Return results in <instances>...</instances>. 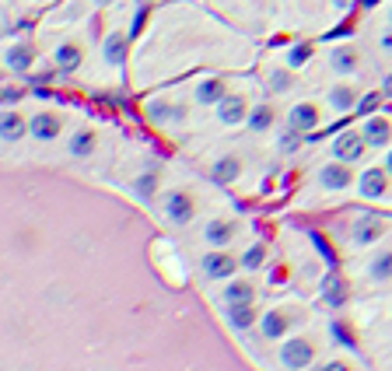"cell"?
<instances>
[{
    "mask_svg": "<svg viewBox=\"0 0 392 371\" xmlns=\"http://www.w3.org/2000/svg\"><path fill=\"white\" fill-rule=\"evenodd\" d=\"M214 112H217V123H221V126H238V123H245V116H249V102H245V95L228 92V95L214 106Z\"/></svg>",
    "mask_w": 392,
    "mask_h": 371,
    "instance_id": "obj_8",
    "label": "cell"
},
{
    "mask_svg": "<svg viewBox=\"0 0 392 371\" xmlns=\"http://www.w3.org/2000/svg\"><path fill=\"white\" fill-rule=\"evenodd\" d=\"M378 102H382V95H378V92H371V95H364V99H357V109H361V112H371V109H375Z\"/></svg>",
    "mask_w": 392,
    "mask_h": 371,
    "instance_id": "obj_34",
    "label": "cell"
},
{
    "mask_svg": "<svg viewBox=\"0 0 392 371\" xmlns=\"http://www.w3.org/2000/svg\"><path fill=\"white\" fill-rule=\"evenodd\" d=\"M329 4H333L336 11H350V8H357V0H329Z\"/></svg>",
    "mask_w": 392,
    "mask_h": 371,
    "instance_id": "obj_35",
    "label": "cell"
},
{
    "mask_svg": "<svg viewBox=\"0 0 392 371\" xmlns=\"http://www.w3.org/2000/svg\"><path fill=\"white\" fill-rule=\"evenodd\" d=\"M273 119H277V112H273V106H256V109H249V116H245V126L252 130V133H266V130H273Z\"/></svg>",
    "mask_w": 392,
    "mask_h": 371,
    "instance_id": "obj_25",
    "label": "cell"
},
{
    "mask_svg": "<svg viewBox=\"0 0 392 371\" xmlns=\"http://www.w3.org/2000/svg\"><path fill=\"white\" fill-rule=\"evenodd\" d=\"M357 88L354 85H347V81H340V85H333L329 92H326V102H329V109L333 112H354L357 109Z\"/></svg>",
    "mask_w": 392,
    "mask_h": 371,
    "instance_id": "obj_19",
    "label": "cell"
},
{
    "mask_svg": "<svg viewBox=\"0 0 392 371\" xmlns=\"http://www.w3.org/2000/svg\"><path fill=\"white\" fill-rule=\"evenodd\" d=\"M357 4H361V8H375V4H378V0H357Z\"/></svg>",
    "mask_w": 392,
    "mask_h": 371,
    "instance_id": "obj_39",
    "label": "cell"
},
{
    "mask_svg": "<svg viewBox=\"0 0 392 371\" xmlns=\"http://www.w3.org/2000/svg\"><path fill=\"white\" fill-rule=\"evenodd\" d=\"M29 137V116H22L18 109H4L0 112V140L4 144H18Z\"/></svg>",
    "mask_w": 392,
    "mask_h": 371,
    "instance_id": "obj_11",
    "label": "cell"
},
{
    "mask_svg": "<svg viewBox=\"0 0 392 371\" xmlns=\"http://www.w3.org/2000/svg\"><path fill=\"white\" fill-rule=\"evenodd\" d=\"M137 4H147V0H137Z\"/></svg>",
    "mask_w": 392,
    "mask_h": 371,
    "instance_id": "obj_42",
    "label": "cell"
},
{
    "mask_svg": "<svg viewBox=\"0 0 392 371\" xmlns=\"http://www.w3.org/2000/svg\"><path fill=\"white\" fill-rule=\"evenodd\" d=\"M361 133H364L368 147H389L392 144V123L385 116H368L364 126H361Z\"/></svg>",
    "mask_w": 392,
    "mask_h": 371,
    "instance_id": "obj_17",
    "label": "cell"
},
{
    "mask_svg": "<svg viewBox=\"0 0 392 371\" xmlns=\"http://www.w3.org/2000/svg\"><path fill=\"white\" fill-rule=\"evenodd\" d=\"M158 182H161L158 168H147V172L133 175V193L144 196V200H154V196H158Z\"/></svg>",
    "mask_w": 392,
    "mask_h": 371,
    "instance_id": "obj_27",
    "label": "cell"
},
{
    "mask_svg": "<svg viewBox=\"0 0 392 371\" xmlns=\"http://www.w3.org/2000/svg\"><path fill=\"white\" fill-rule=\"evenodd\" d=\"M389 29H392V8H389Z\"/></svg>",
    "mask_w": 392,
    "mask_h": 371,
    "instance_id": "obj_41",
    "label": "cell"
},
{
    "mask_svg": "<svg viewBox=\"0 0 392 371\" xmlns=\"http://www.w3.org/2000/svg\"><path fill=\"white\" fill-rule=\"evenodd\" d=\"M280 364L291 368V371H301V368H312L315 364V343L308 336H284L280 343Z\"/></svg>",
    "mask_w": 392,
    "mask_h": 371,
    "instance_id": "obj_2",
    "label": "cell"
},
{
    "mask_svg": "<svg viewBox=\"0 0 392 371\" xmlns=\"http://www.w3.org/2000/svg\"><path fill=\"white\" fill-rule=\"evenodd\" d=\"M151 119H158V123H179L182 116H186V109L182 106H168V102H151Z\"/></svg>",
    "mask_w": 392,
    "mask_h": 371,
    "instance_id": "obj_29",
    "label": "cell"
},
{
    "mask_svg": "<svg viewBox=\"0 0 392 371\" xmlns=\"http://www.w3.org/2000/svg\"><path fill=\"white\" fill-rule=\"evenodd\" d=\"M364 154H368V140H364L361 130H343V133L333 140V158H336V161L354 165V161H361Z\"/></svg>",
    "mask_w": 392,
    "mask_h": 371,
    "instance_id": "obj_6",
    "label": "cell"
},
{
    "mask_svg": "<svg viewBox=\"0 0 392 371\" xmlns=\"http://www.w3.org/2000/svg\"><path fill=\"white\" fill-rule=\"evenodd\" d=\"M235 231H238V224L235 221H224V217H210L207 224H203V242L210 245V249H224L231 238H235Z\"/></svg>",
    "mask_w": 392,
    "mask_h": 371,
    "instance_id": "obj_15",
    "label": "cell"
},
{
    "mask_svg": "<svg viewBox=\"0 0 392 371\" xmlns=\"http://www.w3.org/2000/svg\"><path fill=\"white\" fill-rule=\"evenodd\" d=\"M385 238V221L382 217H375V214H361L357 221H354V228H350V242L354 245H375V242H382Z\"/></svg>",
    "mask_w": 392,
    "mask_h": 371,
    "instance_id": "obj_7",
    "label": "cell"
},
{
    "mask_svg": "<svg viewBox=\"0 0 392 371\" xmlns=\"http://www.w3.org/2000/svg\"><path fill=\"white\" fill-rule=\"evenodd\" d=\"M389 172L385 168H364L361 175H357V193L364 196V200H382L385 193H389Z\"/></svg>",
    "mask_w": 392,
    "mask_h": 371,
    "instance_id": "obj_10",
    "label": "cell"
},
{
    "mask_svg": "<svg viewBox=\"0 0 392 371\" xmlns=\"http://www.w3.org/2000/svg\"><path fill=\"white\" fill-rule=\"evenodd\" d=\"M329 67H333L340 78H350V74L361 67V53H357L354 46H336V50L329 53Z\"/></svg>",
    "mask_w": 392,
    "mask_h": 371,
    "instance_id": "obj_21",
    "label": "cell"
},
{
    "mask_svg": "<svg viewBox=\"0 0 392 371\" xmlns=\"http://www.w3.org/2000/svg\"><path fill=\"white\" fill-rule=\"evenodd\" d=\"M322 298H326L329 305H343V301H347V284H343L336 273H329V277L322 280Z\"/></svg>",
    "mask_w": 392,
    "mask_h": 371,
    "instance_id": "obj_30",
    "label": "cell"
},
{
    "mask_svg": "<svg viewBox=\"0 0 392 371\" xmlns=\"http://www.w3.org/2000/svg\"><path fill=\"white\" fill-rule=\"evenodd\" d=\"M378 46H382V50H385V53L392 57V29H389V32H385V36L378 39Z\"/></svg>",
    "mask_w": 392,
    "mask_h": 371,
    "instance_id": "obj_36",
    "label": "cell"
},
{
    "mask_svg": "<svg viewBox=\"0 0 392 371\" xmlns=\"http://www.w3.org/2000/svg\"><path fill=\"white\" fill-rule=\"evenodd\" d=\"M256 298V287L249 280H238V277H228V287L221 291V301L224 305H238V301H252Z\"/></svg>",
    "mask_w": 392,
    "mask_h": 371,
    "instance_id": "obj_24",
    "label": "cell"
},
{
    "mask_svg": "<svg viewBox=\"0 0 392 371\" xmlns=\"http://www.w3.org/2000/svg\"><path fill=\"white\" fill-rule=\"evenodd\" d=\"M224 322H228V329H235V333H249V329L259 322V315H256L252 301H238V305H224Z\"/></svg>",
    "mask_w": 392,
    "mask_h": 371,
    "instance_id": "obj_13",
    "label": "cell"
},
{
    "mask_svg": "<svg viewBox=\"0 0 392 371\" xmlns=\"http://www.w3.org/2000/svg\"><path fill=\"white\" fill-rule=\"evenodd\" d=\"M235 270H238V259L228 256L224 249H210L200 256V273L207 280H228V277H235Z\"/></svg>",
    "mask_w": 392,
    "mask_h": 371,
    "instance_id": "obj_4",
    "label": "cell"
},
{
    "mask_svg": "<svg viewBox=\"0 0 392 371\" xmlns=\"http://www.w3.org/2000/svg\"><path fill=\"white\" fill-rule=\"evenodd\" d=\"M270 88H273V92H287V88H291V67H287V71H273V74H270Z\"/></svg>",
    "mask_w": 392,
    "mask_h": 371,
    "instance_id": "obj_33",
    "label": "cell"
},
{
    "mask_svg": "<svg viewBox=\"0 0 392 371\" xmlns=\"http://www.w3.org/2000/svg\"><path fill=\"white\" fill-rule=\"evenodd\" d=\"M315 182H319V189H326V193H343V189H350V186L357 182V175H354V168H350L347 161H336V158H333L329 165L319 168Z\"/></svg>",
    "mask_w": 392,
    "mask_h": 371,
    "instance_id": "obj_3",
    "label": "cell"
},
{
    "mask_svg": "<svg viewBox=\"0 0 392 371\" xmlns=\"http://www.w3.org/2000/svg\"><path fill=\"white\" fill-rule=\"evenodd\" d=\"M256 326H259V336H263V340L277 343V340H284V336L291 333V326H294V312H287V308H270V312L259 315Z\"/></svg>",
    "mask_w": 392,
    "mask_h": 371,
    "instance_id": "obj_5",
    "label": "cell"
},
{
    "mask_svg": "<svg viewBox=\"0 0 392 371\" xmlns=\"http://www.w3.org/2000/svg\"><path fill=\"white\" fill-rule=\"evenodd\" d=\"M224 95H228V88H224V81H221V78H203V81L196 85V92H193V102H196V106L214 109Z\"/></svg>",
    "mask_w": 392,
    "mask_h": 371,
    "instance_id": "obj_20",
    "label": "cell"
},
{
    "mask_svg": "<svg viewBox=\"0 0 392 371\" xmlns=\"http://www.w3.org/2000/svg\"><path fill=\"white\" fill-rule=\"evenodd\" d=\"M319 106H312V102H298V106H291V112H287V126L291 130H298V133H312L315 126H319Z\"/></svg>",
    "mask_w": 392,
    "mask_h": 371,
    "instance_id": "obj_14",
    "label": "cell"
},
{
    "mask_svg": "<svg viewBox=\"0 0 392 371\" xmlns=\"http://www.w3.org/2000/svg\"><path fill=\"white\" fill-rule=\"evenodd\" d=\"M308 60H312V46H308V43H298V46H291V50H287V67H291V71L305 67Z\"/></svg>",
    "mask_w": 392,
    "mask_h": 371,
    "instance_id": "obj_31",
    "label": "cell"
},
{
    "mask_svg": "<svg viewBox=\"0 0 392 371\" xmlns=\"http://www.w3.org/2000/svg\"><path fill=\"white\" fill-rule=\"evenodd\" d=\"M60 133H64V119L57 112H36L29 119V137L39 140V144H53Z\"/></svg>",
    "mask_w": 392,
    "mask_h": 371,
    "instance_id": "obj_9",
    "label": "cell"
},
{
    "mask_svg": "<svg viewBox=\"0 0 392 371\" xmlns=\"http://www.w3.org/2000/svg\"><path fill=\"white\" fill-rule=\"evenodd\" d=\"M158 207H161L165 221L175 224V228H186V224L196 217V196H193L189 189H165V193L158 196Z\"/></svg>",
    "mask_w": 392,
    "mask_h": 371,
    "instance_id": "obj_1",
    "label": "cell"
},
{
    "mask_svg": "<svg viewBox=\"0 0 392 371\" xmlns=\"http://www.w3.org/2000/svg\"><path fill=\"white\" fill-rule=\"evenodd\" d=\"M382 95L392 99V74H385V81H382Z\"/></svg>",
    "mask_w": 392,
    "mask_h": 371,
    "instance_id": "obj_37",
    "label": "cell"
},
{
    "mask_svg": "<svg viewBox=\"0 0 392 371\" xmlns=\"http://www.w3.org/2000/svg\"><path fill=\"white\" fill-rule=\"evenodd\" d=\"M95 4H99V8H109V4H112V0H95Z\"/></svg>",
    "mask_w": 392,
    "mask_h": 371,
    "instance_id": "obj_40",
    "label": "cell"
},
{
    "mask_svg": "<svg viewBox=\"0 0 392 371\" xmlns=\"http://www.w3.org/2000/svg\"><path fill=\"white\" fill-rule=\"evenodd\" d=\"M214 179L217 182H235L238 175H242V158H235V154H224V158H217L214 161Z\"/></svg>",
    "mask_w": 392,
    "mask_h": 371,
    "instance_id": "obj_26",
    "label": "cell"
},
{
    "mask_svg": "<svg viewBox=\"0 0 392 371\" xmlns=\"http://www.w3.org/2000/svg\"><path fill=\"white\" fill-rule=\"evenodd\" d=\"M238 266L245 270V273H256V270H263L266 266V245L263 242H252L242 256H238Z\"/></svg>",
    "mask_w": 392,
    "mask_h": 371,
    "instance_id": "obj_28",
    "label": "cell"
},
{
    "mask_svg": "<svg viewBox=\"0 0 392 371\" xmlns=\"http://www.w3.org/2000/svg\"><path fill=\"white\" fill-rule=\"evenodd\" d=\"M95 147H99V133H95V130H88V126H81V130H74V133L67 137V154H71V158H78V161L92 158V154H95Z\"/></svg>",
    "mask_w": 392,
    "mask_h": 371,
    "instance_id": "obj_16",
    "label": "cell"
},
{
    "mask_svg": "<svg viewBox=\"0 0 392 371\" xmlns=\"http://www.w3.org/2000/svg\"><path fill=\"white\" fill-rule=\"evenodd\" d=\"M126 57H130V36H126V32H109V36L102 39V64L123 67Z\"/></svg>",
    "mask_w": 392,
    "mask_h": 371,
    "instance_id": "obj_12",
    "label": "cell"
},
{
    "mask_svg": "<svg viewBox=\"0 0 392 371\" xmlns=\"http://www.w3.org/2000/svg\"><path fill=\"white\" fill-rule=\"evenodd\" d=\"M368 277L375 284H389L392 280V249H378L371 259H368Z\"/></svg>",
    "mask_w": 392,
    "mask_h": 371,
    "instance_id": "obj_22",
    "label": "cell"
},
{
    "mask_svg": "<svg viewBox=\"0 0 392 371\" xmlns=\"http://www.w3.org/2000/svg\"><path fill=\"white\" fill-rule=\"evenodd\" d=\"M301 137H305V133H298V130H291V126H287V130H284V137H280V144H277V147H280V151H284V154H291V151H298V144H301Z\"/></svg>",
    "mask_w": 392,
    "mask_h": 371,
    "instance_id": "obj_32",
    "label": "cell"
},
{
    "mask_svg": "<svg viewBox=\"0 0 392 371\" xmlns=\"http://www.w3.org/2000/svg\"><path fill=\"white\" fill-rule=\"evenodd\" d=\"M4 64H8L15 74H25V71L36 64V50H32L29 43H18V46H11V50L4 53Z\"/></svg>",
    "mask_w": 392,
    "mask_h": 371,
    "instance_id": "obj_23",
    "label": "cell"
},
{
    "mask_svg": "<svg viewBox=\"0 0 392 371\" xmlns=\"http://www.w3.org/2000/svg\"><path fill=\"white\" fill-rule=\"evenodd\" d=\"M53 64H57L60 74H78L81 64H85V46H78V43H64V46H57Z\"/></svg>",
    "mask_w": 392,
    "mask_h": 371,
    "instance_id": "obj_18",
    "label": "cell"
},
{
    "mask_svg": "<svg viewBox=\"0 0 392 371\" xmlns=\"http://www.w3.org/2000/svg\"><path fill=\"white\" fill-rule=\"evenodd\" d=\"M382 168H385V172H389V175H392V147H389V151H385V165H382Z\"/></svg>",
    "mask_w": 392,
    "mask_h": 371,
    "instance_id": "obj_38",
    "label": "cell"
}]
</instances>
